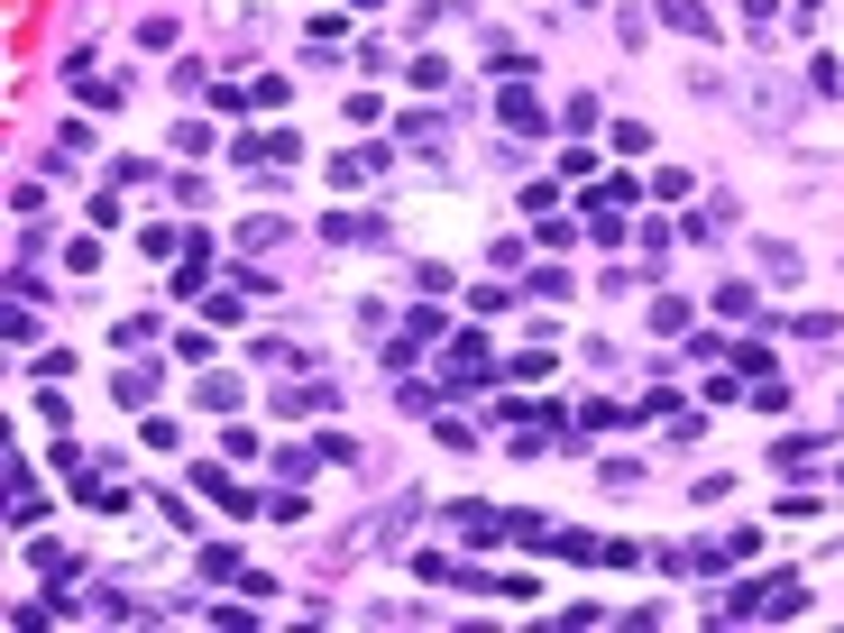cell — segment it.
Instances as JSON below:
<instances>
[{
    "instance_id": "cell-3",
    "label": "cell",
    "mask_w": 844,
    "mask_h": 633,
    "mask_svg": "<svg viewBox=\"0 0 844 633\" xmlns=\"http://www.w3.org/2000/svg\"><path fill=\"white\" fill-rule=\"evenodd\" d=\"M661 19H671V29H688V37H716V19L698 10V0H661Z\"/></svg>"
},
{
    "instance_id": "cell-4",
    "label": "cell",
    "mask_w": 844,
    "mask_h": 633,
    "mask_svg": "<svg viewBox=\"0 0 844 633\" xmlns=\"http://www.w3.org/2000/svg\"><path fill=\"white\" fill-rule=\"evenodd\" d=\"M772 10H780V0H744V19H753L762 37H772Z\"/></svg>"
},
{
    "instance_id": "cell-1",
    "label": "cell",
    "mask_w": 844,
    "mask_h": 633,
    "mask_svg": "<svg viewBox=\"0 0 844 633\" xmlns=\"http://www.w3.org/2000/svg\"><path fill=\"white\" fill-rule=\"evenodd\" d=\"M487 386H496L487 340H450V395H487Z\"/></svg>"
},
{
    "instance_id": "cell-2",
    "label": "cell",
    "mask_w": 844,
    "mask_h": 633,
    "mask_svg": "<svg viewBox=\"0 0 844 633\" xmlns=\"http://www.w3.org/2000/svg\"><path fill=\"white\" fill-rule=\"evenodd\" d=\"M505 129H542V101H532L524 83H505Z\"/></svg>"
}]
</instances>
